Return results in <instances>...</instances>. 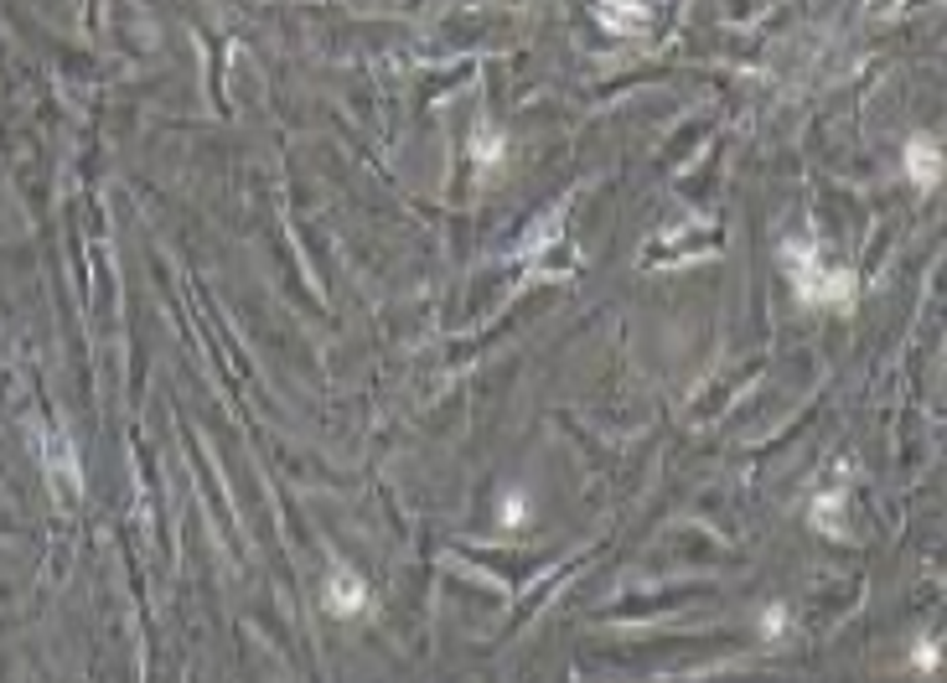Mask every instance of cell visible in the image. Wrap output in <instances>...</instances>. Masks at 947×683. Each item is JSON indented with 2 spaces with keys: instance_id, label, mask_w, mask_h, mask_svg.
I'll return each instance as SVG.
<instances>
[{
  "instance_id": "cell-1",
  "label": "cell",
  "mask_w": 947,
  "mask_h": 683,
  "mask_svg": "<svg viewBox=\"0 0 947 683\" xmlns=\"http://www.w3.org/2000/svg\"><path fill=\"white\" fill-rule=\"evenodd\" d=\"M782 264L792 274V291L803 306L818 311H854V270H833L813 238H797L782 249Z\"/></svg>"
},
{
  "instance_id": "cell-2",
  "label": "cell",
  "mask_w": 947,
  "mask_h": 683,
  "mask_svg": "<svg viewBox=\"0 0 947 683\" xmlns=\"http://www.w3.org/2000/svg\"><path fill=\"white\" fill-rule=\"evenodd\" d=\"M32 435H37L47 482H52V487H58L68 503H79V497H83V471H79V450H73V440H68L58 425H37Z\"/></svg>"
},
{
  "instance_id": "cell-3",
  "label": "cell",
  "mask_w": 947,
  "mask_h": 683,
  "mask_svg": "<svg viewBox=\"0 0 947 683\" xmlns=\"http://www.w3.org/2000/svg\"><path fill=\"white\" fill-rule=\"evenodd\" d=\"M321 611L336 616V622L363 616V611H368V586H363V575H353L347 565H336L332 580H327V590H321Z\"/></svg>"
},
{
  "instance_id": "cell-4",
  "label": "cell",
  "mask_w": 947,
  "mask_h": 683,
  "mask_svg": "<svg viewBox=\"0 0 947 683\" xmlns=\"http://www.w3.org/2000/svg\"><path fill=\"white\" fill-rule=\"evenodd\" d=\"M907 172H911V181L937 187V176H943V145H937V140H911L907 145Z\"/></svg>"
},
{
  "instance_id": "cell-5",
  "label": "cell",
  "mask_w": 947,
  "mask_h": 683,
  "mask_svg": "<svg viewBox=\"0 0 947 683\" xmlns=\"http://www.w3.org/2000/svg\"><path fill=\"white\" fill-rule=\"evenodd\" d=\"M808 523L818 528V533L839 539V533H844V492H818V497H813Z\"/></svg>"
},
{
  "instance_id": "cell-6",
  "label": "cell",
  "mask_w": 947,
  "mask_h": 683,
  "mask_svg": "<svg viewBox=\"0 0 947 683\" xmlns=\"http://www.w3.org/2000/svg\"><path fill=\"white\" fill-rule=\"evenodd\" d=\"M472 156H476V161H497V156H502V136H497L493 125H476Z\"/></svg>"
},
{
  "instance_id": "cell-7",
  "label": "cell",
  "mask_w": 947,
  "mask_h": 683,
  "mask_svg": "<svg viewBox=\"0 0 947 683\" xmlns=\"http://www.w3.org/2000/svg\"><path fill=\"white\" fill-rule=\"evenodd\" d=\"M782 622H788V616H782V605H767V616H761L767 637H777V632H782Z\"/></svg>"
},
{
  "instance_id": "cell-8",
  "label": "cell",
  "mask_w": 947,
  "mask_h": 683,
  "mask_svg": "<svg viewBox=\"0 0 947 683\" xmlns=\"http://www.w3.org/2000/svg\"><path fill=\"white\" fill-rule=\"evenodd\" d=\"M916 663H922V668H937V643L922 647V652H916Z\"/></svg>"
}]
</instances>
